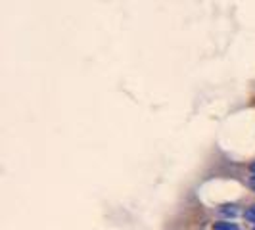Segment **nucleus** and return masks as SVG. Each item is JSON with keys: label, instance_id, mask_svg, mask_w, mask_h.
<instances>
[{"label": "nucleus", "instance_id": "f03ea898", "mask_svg": "<svg viewBox=\"0 0 255 230\" xmlns=\"http://www.w3.org/2000/svg\"><path fill=\"white\" fill-rule=\"evenodd\" d=\"M213 230H240V229L234 223H230V221H221V223L213 225Z\"/></svg>", "mask_w": 255, "mask_h": 230}, {"label": "nucleus", "instance_id": "20e7f679", "mask_svg": "<svg viewBox=\"0 0 255 230\" xmlns=\"http://www.w3.org/2000/svg\"><path fill=\"white\" fill-rule=\"evenodd\" d=\"M252 186H254V188H255V182H252Z\"/></svg>", "mask_w": 255, "mask_h": 230}, {"label": "nucleus", "instance_id": "7ed1b4c3", "mask_svg": "<svg viewBox=\"0 0 255 230\" xmlns=\"http://www.w3.org/2000/svg\"><path fill=\"white\" fill-rule=\"evenodd\" d=\"M246 219H248L250 223H255V205H252V207L246 211Z\"/></svg>", "mask_w": 255, "mask_h": 230}, {"label": "nucleus", "instance_id": "f257e3e1", "mask_svg": "<svg viewBox=\"0 0 255 230\" xmlns=\"http://www.w3.org/2000/svg\"><path fill=\"white\" fill-rule=\"evenodd\" d=\"M240 211H238V207L236 205H223L221 209H219V215H227V217H236Z\"/></svg>", "mask_w": 255, "mask_h": 230}]
</instances>
